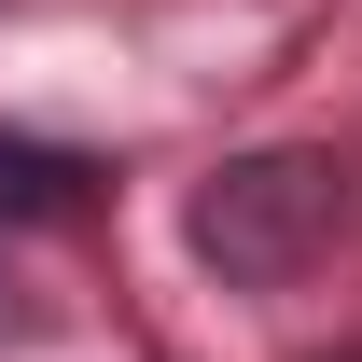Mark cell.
<instances>
[{"mask_svg": "<svg viewBox=\"0 0 362 362\" xmlns=\"http://www.w3.org/2000/svg\"><path fill=\"white\" fill-rule=\"evenodd\" d=\"M14 334H28V307H14V279H0V349H14Z\"/></svg>", "mask_w": 362, "mask_h": 362, "instance_id": "3957f363", "label": "cell"}, {"mask_svg": "<svg viewBox=\"0 0 362 362\" xmlns=\"http://www.w3.org/2000/svg\"><path fill=\"white\" fill-rule=\"evenodd\" d=\"M349 237V168L320 139H265V153H223V168L181 195V251L223 279V293H293Z\"/></svg>", "mask_w": 362, "mask_h": 362, "instance_id": "6da1fadb", "label": "cell"}, {"mask_svg": "<svg viewBox=\"0 0 362 362\" xmlns=\"http://www.w3.org/2000/svg\"><path fill=\"white\" fill-rule=\"evenodd\" d=\"M84 153H56V139H0V223H70L84 209Z\"/></svg>", "mask_w": 362, "mask_h": 362, "instance_id": "7a4b0ae2", "label": "cell"}]
</instances>
